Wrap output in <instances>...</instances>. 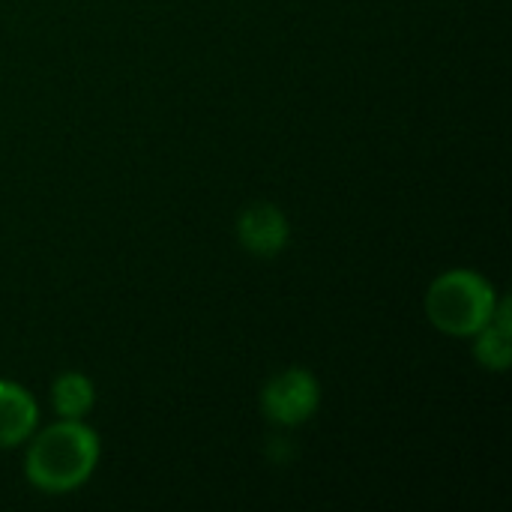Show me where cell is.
I'll list each match as a JSON object with an SVG mask.
<instances>
[{"label": "cell", "instance_id": "obj_3", "mask_svg": "<svg viewBox=\"0 0 512 512\" xmlns=\"http://www.w3.org/2000/svg\"><path fill=\"white\" fill-rule=\"evenodd\" d=\"M321 408V384L309 369L291 366L273 375L261 390V411L273 426L294 429L315 417Z\"/></svg>", "mask_w": 512, "mask_h": 512}, {"label": "cell", "instance_id": "obj_2", "mask_svg": "<svg viewBox=\"0 0 512 512\" xmlns=\"http://www.w3.org/2000/svg\"><path fill=\"white\" fill-rule=\"evenodd\" d=\"M498 306L495 285L477 270H447L426 291V315L435 330L465 339L480 333Z\"/></svg>", "mask_w": 512, "mask_h": 512}, {"label": "cell", "instance_id": "obj_4", "mask_svg": "<svg viewBox=\"0 0 512 512\" xmlns=\"http://www.w3.org/2000/svg\"><path fill=\"white\" fill-rule=\"evenodd\" d=\"M237 240L255 258H276L291 240V225L276 204L258 201L237 216Z\"/></svg>", "mask_w": 512, "mask_h": 512}, {"label": "cell", "instance_id": "obj_5", "mask_svg": "<svg viewBox=\"0 0 512 512\" xmlns=\"http://www.w3.org/2000/svg\"><path fill=\"white\" fill-rule=\"evenodd\" d=\"M36 423H39V408L33 396L21 384L0 378V450L30 441Z\"/></svg>", "mask_w": 512, "mask_h": 512}, {"label": "cell", "instance_id": "obj_1", "mask_svg": "<svg viewBox=\"0 0 512 512\" xmlns=\"http://www.w3.org/2000/svg\"><path fill=\"white\" fill-rule=\"evenodd\" d=\"M99 453V435L84 420H57L30 441L24 477L42 495H69L93 477Z\"/></svg>", "mask_w": 512, "mask_h": 512}, {"label": "cell", "instance_id": "obj_7", "mask_svg": "<svg viewBox=\"0 0 512 512\" xmlns=\"http://www.w3.org/2000/svg\"><path fill=\"white\" fill-rule=\"evenodd\" d=\"M51 405L60 420H84L96 405V387L81 372H63L51 384Z\"/></svg>", "mask_w": 512, "mask_h": 512}, {"label": "cell", "instance_id": "obj_6", "mask_svg": "<svg viewBox=\"0 0 512 512\" xmlns=\"http://www.w3.org/2000/svg\"><path fill=\"white\" fill-rule=\"evenodd\" d=\"M512 321H510V300L498 297V306L492 312V321L474 333V357L483 369L489 372H507L512 360Z\"/></svg>", "mask_w": 512, "mask_h": 512}]
</instances>
